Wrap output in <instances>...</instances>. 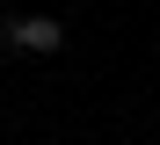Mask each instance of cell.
Returning a JSON list of instances; mask_svg holds the SVG:
<instances>
[{"label":"cell","mask_w":160,"mask_h":145,"mask_svg":"<svg viewBox=\"0 0 160 145\" xmlns=\"http://www.w3.org/2000/svg\"><path fill=\"white\" fill-rule=\"evenodd\" d=\"M58 44H66V29L51 22V15H22L15 22V51H37L44 58V51H58Z\"/></svg>","instance_id":"cell-1"},{"label":"cell","mask_w":160,"mask_h":145,"mask_svg":"<svg viewBox=\"0 0 160 145\" xmlns=\"http://www.w3.org/2000/svg\"><path fill=\"white\" fill-rule=\"evenodd\" d=\"M15 22L22 15H0V51H15Z\"/></svg>","instance_id":"cell-2"}]
</instances>
